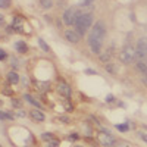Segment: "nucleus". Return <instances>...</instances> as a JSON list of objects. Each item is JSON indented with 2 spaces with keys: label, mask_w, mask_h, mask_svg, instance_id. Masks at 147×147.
Segmentation results:
<instances>
[{
  "label": "nucleus",
  "mask_w": 147,
  "mask_h": 147,
  "mask_svg": "<svg viewBox=\"0 0 147 147\" xmlns=\"http://www.w3.org/2000/svg\"><path fill=\"white\" fill-rule=\"evenodd\" d=\"M93 24V15L91 13H81L75 22V31L80 35H84L87 32V30L91 27Z\"/></svg>",
  "instance_id": "1"
},
{
  "label": "nucleus",
  "mask_w": 147,
  "mask_h": 147,
  "mask_svg": "<svg viewBox=\"0 0 147 147\" xmlns=\"http://www.w3.org/2000/svg\"><path fill=\"white\" fill-rule=\"evenodd\" d=\"M121 60L124 62L125 65H129L132 63L134 60L137 59V55H136V49H134L131 44H125V47L121 50Z\"/></svg>",
  "instance_id": "2"
},
{
  "label": "nucleus",
  "mask_w": 147,
  "mask_h": 147,
  "mask_svg": "<svg viewBox=\"0 0 147 147\" xmlns=\"http://www.w3.org/2000/svg\"><path fill=\"white\" fill-rule=\"evenodd\" d=\"M80 15H81V12L78 9H75V7L66 9L65 13H63V24H65V25H68V27L75 25V22H77V19H78Z\"/></svg>",
  "instance_id": "3"
},
{
  "label": "nucleus",
  "mask_w": 147,
  "mask_h": 147,
  "mask_svg": "<svg viewBox=\"0 0 147 147\" xmlns=\"http://www.w3.org/2000/svg\"><path fill=\"white\" fill-rule=\"evenodd\" d=\"M136 55H137V60H144L147 59V37H143L137 41L136 46Z\"/></svg>",
  "instance_id": "4"
},
{
  "label": "nucleus",
  "mask_w": 147,
  "mask_h": 147,
  "mask_svg": "<svg viewBox=\"0 0 147 147\" xmlns=\"http://www.w3.org/2000/svg\"><path fill=\"white\" fill-rule=\"evenodd\" d=\"M88 46L91 49V52L94 55H100L102 52V46H103V38H99V37H94V35H88Z\"/></svg>",
  "instance_id": "5"
},
{
  "label": "nucleus",
  "mask_w": 147,
  "mask_h": 147,
  "mask_svg": "<svg viewBox=\"0 0 147 147\" xmlns=\"http://www.w3.org/2000/svg\"><path fill=\"white\" fill-rule=\"evenodd\" d=\"M90 34L94 35V37H99V38H105V35H106V25H105V22L103 21L96 22L94 24V28L91 30Z\"/></svg>",
  "instance_id": "6"
},
{
  "label": "nucleus",
  "mask_w": 147,
  "mask_h": 147,
  "mask_svg": "<svg viewBox=\"0 0 147 147\" xmlns=\"http://www.w3.org/2000/svg\"><path fill=\"white\" fill-rule=\"evenodd\" d=\"M57 91L62 94V96H65V97H71V93H72L69 84H66V82H63V81H60V82L57 84Z\"/></svg>",
  "instance_id": "7"
},
{
  "label": "nucleus",
  "mask_w": 147,
  "mask_h": 147,
  "mask_svg": "<svg viewBox=\"0 0 147 147\" xmlns=\"http://www.w3.org/2000/svg\"><path fill=\"white\" fill-rule=\"evenodd\" d=\"M65 38L71 43H78L80 38H81V35L77 32V31H74V30H66L65 31Z\"/></svg>",
  "instance_id": "8"
},
{
  "label": "nucleus",
  "mask_w": 147,
  "mask_h": 147,
  "mask_svg": "<svg viewBox=\"0 0 147 147\" xmlns=\"http://www.w3.org/2000/svg\"><path fill=\"white\" fill-rule=\"evenodd\" d=\"M100 143H102V146H105V147H113L115 146V138L110 136V134H103V136H100Z\"/></svg>",
  "instance_id": "9"
},
{
  "label": "nucleus",
  "mask_w": 147,
  "mask_h": 147,
  "mask_svg": "<svg viewBox=\"0 0 147 147\" xmlns=\"http://www.w3.org/2000/svg\"><path fill=\"white\" fill-rule=\"evenodd\" d=\"M30 115H31V118H32L34 121H38V122H43V121L46 119L44 113L41 112L40 109H34V110H32V112H31Z\"/></svg>",
  "instance_id": "10"
},
{
  "label": "nucleus",
  "mask_w": 147,
  "mask_h": 147,
  "mask_svg": "<svg viewBox=\"0 0 147 147\" xmlns=\"http://www.w3.org/2000/svg\"><path fill=\"white\" fill-rule=\"evenodd\" d=\"M15 47H16V50L19 53H27V50H28V46H27L25 41H16L15 43Z\"/></svg>",
  "instance_id": "11"
},
{
  "label": "nucleus",
  "mask_w": 147,
  "mask_h": 147,
  "mask_svg": "<svg viewBox=\"0 0 147 147\" xmlns=\"http://www.w3.org/2000/svg\"><path fill=\"white\" fill-rule=\"evenodd\" d=\"M136 68H137V71H138V72H141V75L147 74V65H146V62H143V60H137Z\"/></svg>",
  "instance_id": "12"
},
{
  "label": "nucleus",
  "mask_w": 147,
  "mask_h": 147,
  "mask_svg": "<svg viewBox=\"0 0 147 147\" xmlns=\"http://www.w3.org/2000/svg\"><path fill=\"white\" fill-rule=\"evenodd\" d=\"M7 81H9L10 84H16V82L19 81L18 74H16V72H13V71H10V72L7 74Z\"/></svg>",
  "instance_id": "13"
},
{
  "label": "nucleus",
  "mask_w": 147,
  "mask_h": 147,
  "mask_svg": "<svg viewBox=\"0 0 147 147\" xmlns=\"http://www.w3.org/2000/svg\"><path fill=\"white\" fill-rule=\"evenodd\" d=\"M24 99H25V100H27V102H28L30 105L35 106L37 109H41V105H40L38 102H37V100H34V99H32V97H31L30 94H24Z\"/></svg>",
  "instance_id": "14"
},
{
  "label": "nucleus",
  "mask_w": 147,
  "mask_h": 147,
  "mask_svg": "<svg viewBox=\"0 0 147 147\" xmlns=\"http://www.w3.org/2000/svg\"><path fill=\"white\" fill-rule=\"evenodd\" d=\"M40 6L43 9H52L53 7V0H40Z\"/></svg>",
  "instance_id": "15"
},
{
  "label": "nucleus",
  "mask_w": 147,
  "mask_h": 147,
  "mask_svg": "<svg viewBox=\"0 0 147 147\" xmlns=\"http://www.w3.org/2000/svg\"><path fill=\"white\" fill-rule=\"evenodd\" d=\"M116 128L121 132H127V131H129V122H125V124H118Z\"/></svg>",
  "instance_id": "16"
},
{
  "label": "nucleus",
  "mask_w": 147,
  "mask_h": 147,
  "mask_svg": "<svg viewBox=\"0 0 147 147\" xmlns=\"http://www.w3.org/2000/svg\"><path fill=\"white\" fill-rule=\"evenodd\" d=\"M100 60H102L103 63H109V60H110V53H109V52L100 53Z\"/></svg>",
  "instance_id": "17"
},
{
  "label": "nucleus",
  "mask_w": 147,
  "mask_h": 147,
  "mask_svg": "<svg viewBox=\"0 0 147 147\" xmlns=\"http://www.w3.org/2000/svg\"><path fill=\"white\" fill-rule=\"evenodd\" d=\"M38 44H40V47L43 49L44 52H50V47H49V46L44 43V40H43V38H38Z\"/></svg>",
  "instance_id": "18"
},
{
  "label": "nucleus",
  "mask_w": 147,
  "mask_h": 147,
  "mask_svg": "<svg viewBox=\"0 0 147 147\" xmlns=\"http://www.w3.org/2000/svg\"><path fill=\"white\" fill-rule=\"evenodd\" d=\"M12 3V0H0V7H3V9H7Z\"/></svg>",
  "instance_id": "19"
},
{
  "label": "nucleus",
  "mask_w": 147,
  "mask_h": 147,
  "mask_svg": "<svg viewBox=\"0 0 147 147\" xmlns=\"http://www.w3.org/2000/svg\"><path fill=\"white\" fill-rule=\"evenodd\" d=\"M41 138H43V140H47V141H52L53 137H52L50 132H43V134H41Z\"/></svg>",
  "instance_id": "20"
},
{
  "label": "nucleus",
  "mask_w": 147,
  "mask_h": 147,
  "mask_svg": "<svg viewBox=\"0 0 147 147\" xmlns=\"http://www.w3.org/2000/svg\"><path fill=\"white\" fill-rule=\"evenodd\" d=\"M106 69H107L109 72H112V74H115V72H116V68H115V65H113V63H106Z\"/></svg>",
  "instance_id": "21"
},
{
  "label": "nucleus",
  "mask_w": 147,
  "mask_h": 147,
  "mask_svg": "<svg viewBox=\"0 0 147 147\" xmlns=\"http://www.w3.org/2000/svg\"><path fill=\"white\" fill-rule=\"evenodd\" d=\"M138 137H140L144 143H147V134H146V132H138Z\"/></svg>",
  "instance_id": "22"
},
{
  "label": "nucleus",
  "mask_w": 147,
  "mask_h": 147,
  "mask_svg": "<svg viewBox=\"0 0 147 147\" xmlns=\"http://www.w3.org/2000/svg\"><path fill=\"white\" fill-rule=\"evenodd\" d=\"M56 146H57V141H53V140L46 144V147H56Z\"/></svg>",
  "instance_id": "23"
},
{
  "label": "nucleus",
  "mask_w": 147,
  "mask_h": 147,
  "mask_svg": "<svg viewBox=\"0 0 147 147\" xmlns=\"http://www.w3.org/2000/svg\"><path fill=\"white\" fill-rule=\"evenodd\" d=\"M113 100H115V97H113L112 94H109V96L106 97V102H107V103H112Z\"/></svg>",
  "instance_id": "24"
},
{
  "label": "nucleus",
  "mask_w": 147,
  "mask_h": 147,
  "mask_svg": "<svg viewBox=\"0 0 147 147\" xmlns=\"http://www.w3.org/2000/svg\"><path fill=\"white\" fill-rule=\"evenodd\" d=\"M6 57H7L6 52H5V50H0V60H3V59H6Z\"/></svg>",
  "instance_id": "25"
},
{
  "label": "nucleus",
  "mask_w": 147,
  "mask_h": 147,
  "mask_svg": "<svg viewBox=\"0 0 147 147\" xmlns=\"http://www.w3.org/2000/svg\"><path fill=\"white\" fill-rule=\"evenodd\" d=\"M0 119H7L6 112H3V110H0Z\"/></svg>",
  "instance_id": "26"
},
{
  "label": "nucleus",
  "mask_w": 147,
  "mask_h": 147,
  "mask_svg": "<svg viewBox=\"0 0 147 147\" xmlns=\"http://www.w3.org/2000/svg\"><path fill=\"white\" fill-rule=\"evenodd\" d=\"M85 72H87L88 75H96V74H97V72H96V71H93V69H87Z\"/></svg>",
  "instance_id": "27"
},
{
  "label": "nucleus",
  "mask_w": 147,
  "mask_h": 147,
  "mask_svg": "<svg viewBox=\"0 0 147 147\" xmlns=\"http://www.w3.org/2000/svg\"><path fill=\"white\" fill-rule=\"evenodd\" d=\"M59 119L62 121V122H65V124H68V122H69V119H68V118H65V116H60Z\"/></svg>",
  "instance_id": "28"
},
{
  "label": "nucleus",
  "mask_w": 147,
  "mask_h": 147,
  "mask_svg": "<svg viewBox=\"0 0 147 147\" xmlns=\"http://www.w3.org/2000/svg\"><path fill=\"white\" fill-rule=\"evenodd\" d=\"M93 2V0H84V2H82V6H87V5H90Z\"/></svg>",
  "instance_id": "29"
},
{
  "label": "nucleus",
  "mask_w": 147,
  "mask_h": 147,
  "mask_svg": "<svg viewBox=\"0 0 147 147\" xmlns=\"http://www.w3.org/2000/svg\"><path fill=\"white\" fill-rule=\"evenodd\" d=\"M3 22H5V16L0 15V24H3Z\"/></svg>",
  "instance_id": "30"
},
{
  "label": "nucleus",
  "mask_w": 147,
  "mask_h": 147,
  "mask_svg": "<svg viewBox=\"0 0 147 147\" xmlns=\"http://www.w3.org/2000/svg\"><path fill=\"white\" fill-rule=\"evenodd\" d=\"M18 116H25V112H22V110H21V112L18 113Z\"/></svg>",
  "instance_id": "31"
},
{
  "label": "nucleus",
  "mask_w": 147,
  "mask_h": 147,
  "mask_svg": "<svg viewBox=\"0 0 147 147\" xmlns=\"http://www.w3.org/2000/svg\"><path fill=\"white\" fill-rule=\"evenodd\" d=\"M0 147H2V146H0Z\"/></svg>",
  "instance_id": "32"
}]
</instances>
